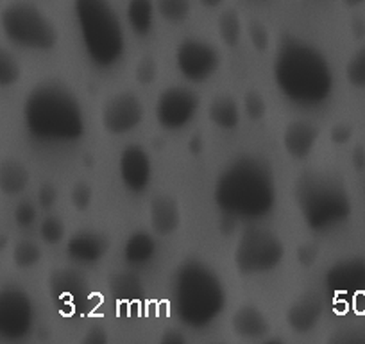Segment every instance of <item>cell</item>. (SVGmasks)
I'll list each match as a JSON object with an SVG mask.
<instances>
[{"label": "cell", "mask_w": 365, "mask_h": 344, "mask_svg": "<svg viewBox=\"0 0 365 344\" xmlns=\"http://www.w3.org/2000/svg\"><path fill=\"white\" fill-rule=\"evenodd\" d=\"M31 183V172L16 158L0 160V194L8 198H16L27 191Z\"/></svg>", "instance_id": "7402d4cb"}, {"label": "cell", "mask_w": 365, "mask_h": 344, "mask_svg": "<svg viewBox=\"0 0 365 344\" xmlns=\"http://www.w3.org/2000/svg\"><path fill=\"white\" fill-rule=\"evenodd\" d=\"M20 77H22V66L19 59L4 47H0V88H11L19 83Z\"/></svg>", "instance_id": "f1b7e54d"}, {"label": "cell", "mask_w": 365, "mask_h": 344, "mask_svg": "<svg viewBox=\"0 0 365 344\" xmlns=\"http://www.w3.org/2000/svg\"><path fill=\"white\" fill-rule=\"evenodd\" d=\"M217 33H219L220 41L226 49L238 47L244 34V24H242L240 15L237 9L227 8L217 19Z\"/></svg>", "instance_id": "484cf974"}, {"label": "cell", "mask_w": 365, "mask_h": 344, "mask_svg": "<svg viewBox=\"0 0 365 344\" xmlns=\"http://www.w3.org/2000/svg\"><path fill=\"white\" fill-rule=\"evenodd\" d=\"M158 255V241L153 231L136 230L125 238L122 248V258L131 269H142L149 265Z\"/></svg>", "instance_id": "44dd1931"}, {"label": "cell", "mask_w": 365, "mask_h": 344, "mask_svg": "<svg viewBox=\"0 0 365 344\" xmlns=\"http://www.w3.org/2000/svg\"><path fill=\"white\" fill-rule=\"evenodd\" d=\"M351 136H353V128H351V126L336 124L333 126L329 138H331V142L335 143V146H344V143L349 142Z\"/></svg>", "instance_id": "74e56055"}, {"label": "cell", "mask_w": 365, "mask_h": 344, "mask_svg": "<svg viewBox=\"0 0 365 344\" xmlns=\"http://www.w3.org/2000/svg\"><path fill=\"white\" fill-rule=\"evenodd\" d=\"M36 326V307L29 293L16 285L0 289V340L20 343Z\"/></svg>", "instance_id": "9c48e42d"}, {"label": "cell", "mask_w": 365, "mask_h": 344, "mask_svg": "<svg viewBox=\"0 0 365 344\" xmlns=\"http://www.w3.org/2000/svg\"><path fill=\"white\" fill-rule=\"evenodd\" d=\"M324 285L340 301L365 300V258L347 256L336 260L324 275Z\"/></svg>", "instance_id": "4fadbf2b"}, {"label": "cell", "mask_w": 365, "mask_h": 344, "mask_svg": "<svg viewBox=\"0 0 365 344\" xmlns=\"http://www.w3.org/2000/svg\"><path fill=\"white\" fill-rule=\"evenodd\" d=\"M108 290L120 303H136L145 296L142 278L135 271H115L108 278Z\"/></svg>", "instance_id": "d4e9b609"}, {"label": "cell", "mask_w": 365, "mask_h": 344, "mask_svg": "<svg viewBox=\"0 0 365 344\" xmlns=\"http://www.w3.org/2000/svg\"><path fill=\"white\" fill-rule=\"evenodd\" d=\"M175 69L179 76L192 84L212 79L220 69V52L201 38H185L174 52Z\"/></svg>", "instance_id": "8fae6325"}, {"label": "cell", "mask_w": 365, "mask_h": 344, "mask_svg": "<svg viewBox=\"0 0 365 344\" xmlns=\"http://www.w3.org/2000/svg\"><path fill=\"white\" fill-rule=\"evenodd\" d=\"M59 199V192L56 188V185L52 183H43L40 188H38V194H36V205L38 208L41 210H52L56 206Z\"/></svg>", "instance_id": "8d00e7d4"}, {"label": "cell", "mask_w": 365, "mask_h": 344, "mask_svg": "<svg viewBox=\"0 0 365 344\" xmlns=\"http://www.w3.org/2000/svg\"><path fill=\"white\" fill-rule=\"evenodd\" d=\"M154 167L149 151L140 143H129L118 154V178L129 194L142 196L149 191Z\"/></svg>", "instance_id": "5bb4252c"}, {"label": "cell", "mask_w": 365, "mask_h": 344, "mask_svg": "<svg viewBox=\"0 0 365 344\" xmlns=\"http://www.w3.org/2000/svg\"><path fill=\"white\" fill-rule=\"evenodd\" d=\"M329 340L333 343H365V333H354V328H344L342 332L339 330V333Z\"/></svg>", "instance_id": "ab89813d"}, {"label": "cell", "mask_w": 365, "mask_h": 344, "mask_svg": "<svg viewBox=\"0 0 365 344\" xmlns=\"http://www.w3.org/2000/svg\"><path fill=\"white\" fill-rule=\"evenodd\" d=\"M0 29L15 47L34 52L56 49L59 33L41 8L29 0H13L0 13Z\"/></svg>", "instance_id": "52a82bcc"}, {"label": "cell", "mask_w": 365, "mask_h": 344, "mask_svg": "<svg viewBox=\"0 0 365 344\" xmlns=\"http://www.w3.org/2000/svg\"><path fill=\"white\" fill-rule=\"evenodd\" d=\"M321 138V129L310 121H292L282 135V146L294 161H304L314 154Z\"/></svg>", "instance_id": "e0dca14e"}, {"label": "cell", "mask_w": 365, "mask_h": 344, "mask_svg": "<svg viewBox=\"0 0 365 344\" xmlns=\"http://www.w3.org/2000/svg\"><path fill=\"white\" fill-rule=\"evenodd\" d=\"M208 121L220 131H235L242 121V108L231 96L220 93L208 104Z\"/></svg>", "instance_id": "603a6c76"}, {"label": "cell", "mask_w": 365, "mask_h": 344, "mask_svg": "<svg viewBox=\"0 0 365 344\" xmlns=\"http://www.w3.org/2000/svg\"><path fill=\"white\" fill-rule=\"evenodd\" d=\"M8 244H9V238H8V235L0 233V253L4 251L6 248H8Z\"/></svg>", "instance_id": "f6af8a7d"}, {"label": "cell", "mask_w": 365, "mask_h": 344, "mask_svg": "<svg viewBox=\"0 0 365 344\" xmlns=\"http://www.w3.org/2000/svg\"><path fill=\"white\" fill-rule=\"evenodd\" d=\"M93 203V188L86 181H77L73 183V187L70 188V205L73 206V210L77 212H86L88 208Z\"/></svg>", "instance_id": "836d02e7"}, {"label": "cell", "mask_w": 365, "mask_h": 344, "mask_svg": "<svg viewBox=\"0 0 365 344\" xmlns=\"http://www.w3.org/2000/svg\"><path fill=\"white\" fill-rule=\"evenodd\" d=\"M231 332L242 340H262L270 333V321L265 312L255 305H242L231 314Z\"/></svg>", "instance_id": "ffe728a7"}, {"label": "cell", "mask_w": 365, "mask_h": 344, "mask_svg": "<svg viewBox=\"0 0 365 344\" xmlns=\"http://www.w3.org/2000/svg\"><path fill=\"white\" fill-rule=\"evenodd\" d=\"M278 188L272 167L263 158L242 154L217 176L213 203L224 217L240 223H258L272 213Z\"/></svg>", "instance_id": "6da1fadb"}, {"label": "cell", "mask_w": 365, "mask_h": 344, "mask_svg": "<svg viewBox=\"0 0 365 344\" xmlns=\"http://www.w3.org/2000/svg\"><path fill=\"white\" fill-rule=\"evenodd\" d=\"M110 238L101 231L79 230L68 237L65 244V255L72 264L88 268L104 260L110 251Z\"/></svg>", "instance_id": "2e32d148"}, {"label": "cell", "mask_w": 365, "mask_h": 344, "mask_svg": "<svg viewBox=\"0 0 365 344\" xmlns=\"http://www.w3.org/2000/svg\"><path fill=\"white\" fill-rule=\"evenodd\" d=\"M175 318L190 330L212 326L227 307V290L222 278L199 258L181 262L170 282Z\"/></svg>", "instance_id": "277c9868"}, {"label": "cell", "mask_w": 365, "mask_h": 344, "mask_svg": "<svg viewBox=\"0 0 365 344\" xmlns=\"http://www.w3.org/2000/svg\"><path fill=\"white\" fill-rule=\"evenodd\" d=\"M81 44L96 69L113 70L125 54V31L111 0H73Z\"/></svg>", "instance_id": "5b68a950"}, {"label": "cell", "mask_w": 365, "mask_h": 344, "mask_svg": "<svg viewBox=\"0 0 365 344\" xmlns=\"http://www.w3.org/2000/svg\"><path fill=\"white\" fill-rule=\"evenodd\" d=\"M48 294L58 310L70 314L88 300L90 283L79 269L59 268L48 276Z\"/></svg>", "instance_id": "9a60e30c"}, {"label": "cell", "mask_w": 365, "mask_h": 344, "mask_svg": "<svg viewBox=\"0 0 365 344\" xmlns=\"http://www.w3.org/2000/svg\"><path fill=\"white\" fill-rule=\"evenodd\" d=\"M201 97L190 86H168L161 90L154 104L158 126L168 133L188 128L197 117Z\"/></svg>", "instance_id": "30bf717a"}, {"label": "cell", "mask_w": 365, "mask_h": 344, "mask_svg": "<svg viewBox=\"0 0 365 344\" xmlns=\"http://www.w3.org/2000/svg\"><path fill=\"white\" fill-rule=\"evenodd\" d=\"M41 256H43V249H41L38 242L31 241V238H22V241H19L13 246L11 258L13 264L19 269L36 268L41 262Z\"/></svg>", "instance_id": "4316f807"}, {"label": "cell", "mask_w": 365, "mask_h": 344, "mask_svg": "<svg viewBox=\"0 0 365 344\" xmlns=\"http://www.w3.org/2000/svg\"><path fill=\"white\" fill-rule=\"evenodd\" d=\"M147 217H149L150 231L156 237H172L179 230L182 221L179 203L168 194H158L156 198L150 199Z\"/></svg>", "instance_id": "d6986e66"}, {"label": "cell", "mask_w": 365, "mask_h": 344, "mask_svg": "<svg viewBox=\"0 0 365 344\" xmlns=\"http://www.w3.org/2000/svg\"><path fill=\"white\" fill-rule=\"evenodd\" d=\"M40 241L47 246H58L65 241L66 226L58 216H45L38 224Z\"/></svg>", "instance_id": "f546056e"}, {"label": "cell", "mask_w": 365, "mask_h": 344, "mask_svg": "<svg viewBox=\"0 0 365 344\" xmlns=\"http://www.w3.org/2000/svg\"><path fill=\"white\" fill-rule=\"evenodd\" d=\"M326 305L319 294L308 293L297 298L287 310V326L294 333H308L315 330L324 315Z\"/></svg>", "instance_id": "ac0fdd59"}, {"label": "cell", "mask_w": 365, "mask_h": 344, "mask_svg": "<svg viewBox=\"0 0 365 344\" xmlns=\"http://www.w3.org/2000/svg\"><path fill=\"white\" fill-rule=\"evenodd\" d=\"M297 260L303 265H312L317 260V248L314 244H310V242L303 244L297 249Z\"/></svg>", "instance_id": "f35d334b"}, {"label": "cell", "mask_w": 365, "mask_h": 344, "mask_svg": "<svg viewBox=\"0 0 365 344\" xmlns=\"http://www.w3.org/2000/svg\"><path fill=\"white\" fill-rule=\"evenodd\" d=\"M301 219L314 233H328L344 226L353 213L349 192L339 180L321 172L304 174L294 188Z\"/></svg>", "instance_id": "8992f818"}, {"label": "cell", "mask_w": 365, "mask_h": 344, "mask_svg": "<svg viewBox=\"0 0 365 344\" xmlns=\"http://www.w3.org/2000/svg\"><path fill=\"white\" fill-rule=\"evenodd\" d=\"M13 221L16 226L24 228V230L31 228L38 221V205L31 201H20L13 212Z\"/></svg>", "instance_id": "e575fe53"}, {"label": "cell", "mask_w": 365, "mask_h": 344, "mask_svg": "<svg viewBox=\"0 0 365 344\" xmlns=\"http://www.w3.org/2000/svg\"><path fill=\"white\" fill-rule=\"evenodd\" d=\"M267 103L265 99H263V96L259 92H256V90H249V92H245L244 99H242V113L247 115L249 121L252 122H258L262 121L263 117L267 115Z\"/></svg>", "instance_id": "d6a6232c"}, {"label": "cell", "mask_w": 365, "mask_h": 344, "mask_svg": "<svg viewBox=\"0 0 365 344\" xmlns=\"http://www.w3.org/2000/svg\"><path fill=\"white\" fill-rule=\"evenodd\" d=\"M145 121V106L135 92H118L104 103L101 111L103 129L111 136H125Z\"/></svg>", "instance_id": "7c38bea8"}, {"label": "cell", "mask_w": 365, "mask_h": 344, "mask_svg": "<svg viewBox=\"0 0 365 344\" xmlns=\"http://www.w3.org/2000/svg\"><path fill=\"white\" fill-rule=\"evenodd\" d=\"M224 2H226V0H199V4L206 9H215L219 8V6H222Z\"/></svg>", "instance_id": "7bdbcfd3"}, {"label": "cell", "mask_w": 365, "mask_h": 344, "mask_svg": "<svg viewBox=\"0 0 365 344\" xmlns=\"http://www.w3.org/2000/svg\"><path fill=\"white\" fill-rule=\"evenodd\" d=\"M26 131L36 142L70 146L86 135V115L79 97L61 81H41L22 106Z\"/></svg>", "instance_id": "3957f363"}, {"label": "cell", "mask_w": 365, "mask_h": 344, "mask_svg": "<svg viewBox=\"0 0 365 344\" xmlns=\"http://www.w3.org/2000/svg\"><path fill=\"white\" fill-rule=\"evenodd\" d=\"M83 340L88 344H101V343H106L108 335L101 328H93L86 333V337H84Z\"/></svg>", "instance_id": "b9f144b4"}, {"label": "cell", "mask_w": 365, "mask_h": 344, "mask_svg": "<svg viewBox=\"0 0 365 344\" xmlns=\"http://www.w3.org/2000/svg\"><path fill=\"white\" fill-rule=\"evenodd\" d=\"M272 77L279 93L303 110L328 104L335 90V74L324 52L296 36H287L278 47Z\"/></svg>", "instance_id": "7a4b0ae2"}, {"label": "cell", "mask_w": 365, "mask_h": 344, "mask_svg": "<svg viewBox=\"0 0 365 344\" xmlns=\"http://www.w3.org/2000/svg\"><path fill=\"white\" fill-rule=\"evenodd\" d=\"M125 22L131 33L138 38H147L156 22V4L154 0H128Z\"/></svg>", "instance_id": "cb8c5ba5"}, {"label": "cell", "mask_w": 365, "mask_h": 344, "mask_svg": "<svg viewBox=\"0 0 365 344\" xmlns=\"http://www.w3.org/2000/svg\"><path fill=\"white\" fill-rule=\"evenodd\" d=\"M342 2L347 8H358V6L365 4V0H342Z\"/></svg>", "instance_id": "ee69618b"}, {"label": "cell", "mask_w": 365, "mask_h": 344, "mask_svg": "<svg viewBox=\"0 0 365 344\" xmlns=\"http://www.w3.org/2000/svg\"><path fill=\"white\" fill-rule=\"evenodd\" d=\"M158 74H160V66L154 56L145 54L136 61L135 65V81L140 86H150L156 83Z\"/></svg>", "instance_id": "1f68e13d"}, {"label": "cell", "mask_w": 365, "mask_h": 344, "mask_svg": "<svg viewBox=\"0 0 365 344\" xmlns=\"http://www.w3.org/2000/svg\"><path fill=\"white\" fill-rule=\"evenodd\" d=\"M249 40H251V45L255 47V51L263 52L267 51L270 41V34L267 31V27L263 26L262 22H251L249 24Z\"/></svg>", "instance_id": "d590c367"}, {"label": "cell", "mask_w": 365, "mask_h": 344, "mask_svg": "<svg viewBox=\"0 0 365 344\" xmlns=\"http://www.w3.org/2000/svg\"><path fill=\"white\" fill-rule=\"evenodd\" d=\"M285 242L269 228L249 226L238 237L233 249V264L238 275H269L282 265L285 258Z\"/></svg>", "instance_id": "ba28073f"}, {"label": "cell", "mask_w": 365, "mask_h": 344, "mask_svg": "<svg viewBox=\"0 0 365 344\" xmlns=\"http://www.w3.org/2000/svg\"><path fill=\"white\" fill-rule=\"evenodd\" d=\"M156 15L168 24L187 22L192 13L190 0H156Z\"/></svg>", "instance_id": "83f0119b"}, {"label": "cell", "mask_w": 365, "mask_h": 344, "mask_svg": "<svg viewBox=\"0 0 365 344\" xmlns=\"http://www.w3.org/2000/svg\"><path fill=\"white\" fill-rule=\"evenodd\" d=\"M346 79L354 90H365V47L356 49L347 59Z\"/></svg>", "instance_id": "4dcf8cb0"}, {"label": "cell", "mask_w": 365, "mask_h": 344, "mask_svg": "<svg viewBox=\"0 0 365 344\" xmlns=\"http://www.w3.org/2000/svg\"><path fill=\"white\" fill-rule=\"evenodd\" d=\"M187 340V337L182 335L178 330H167V332L161 335V343L163 344H181Z\"/></svg>", "instance_id": "60d3db41"}]
</instances>
